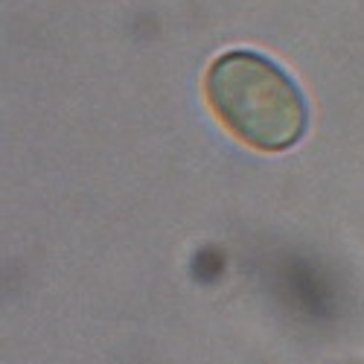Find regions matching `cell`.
Listing matches in <instances>:
<instances>
[{
  "label": "cell",
  "instance_id": "obj_1",
  "mask_svg": "<svg viewBox=\"0 0 364 364\" xmlns=\"http://www.w3.org/2000/svg\"><path fill=\"white\" fill-rule=\"evenodd\" d=\"M204 94L228 132L259 151L291 149L309 126V108L294 79L254 50L219 55L207 70Z\"/></svg>",
  "mask_w": 364,
  "mask_h": 364
}]
</instances>
